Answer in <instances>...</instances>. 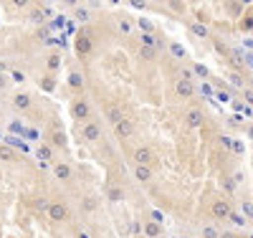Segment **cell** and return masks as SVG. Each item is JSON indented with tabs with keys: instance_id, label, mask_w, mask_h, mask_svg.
Listing matches in <instances>:
<instances>
[{
	"instance_id": "obj_1",
	"label": "cell",
	"mask_w": 253,
	"mask_h": 238,
	"mask_svg": "<svg viewBox=\"0 0 253 238\" xmlns=\"http://www.w3.org/2000/svg\"><path fill=\"white\" fill-rule=\"evenodd\" d=\"M69 114H71V119L76 122V124H86L89 119H91V104L84 99V96H76L74 101H71V106H69Z\"/></svg>"
},
{
	"instance_id": "obj_2",
	"label": "cell",
	"mask_w": 253,
	"mask_h": 238,
	"mask_svg": "<svg viewBox=\"0 0 253 238\" xmlns=\"http://www.w3.org/2000/svg\"><path fill=\"white\" fill-rule=\"evenodd\" d=\"M74 51H76V56L84 58V61L94 53V41H91V36H89L86 31L76 33V38H74Z\"/></svg>"
},
{
	"instance_id": "obj_3",
	"label": "cell",
	"mask_w": 253,
	"mask_h": 238,
	"mask_svg": "<svg viewBox=\"0 0 253 238\" xmlns=\"http://www.w3.org/2000/svg\"><path fill=\"white\" fill-rule=\"evenodd\" d=\"M155 160H157V155H155L152 147H137L134 152H132V162H134V165H147V167H152Z\"/></svg>"
},
{
	"instance_id": "obj_4",
	"label": "cell",
	"mask_w": 253,
	"mask_h": 238,
	"mask_svg": "<svg viewBox=\"0 0 253 238\" xmlns=\"http://www.w3.org/2000/svg\"><path fill=\"white\" fill-rule=\"evenodd\" d=\"M81 140L84 142H99L101 140V124L96 119H89L86 124L81 127Z\"/></svg>"
},
{
	"instance_id": "obj_5",
	"label": "cell",
	"mask_w": 253,
	"mask_h": 238,
	"mask_svg": "<svg viewBox=\"0 0 253 238\" xmlns=\"http://www.w3.org/2000/svg\"><path fill=\"white\" fill-rule=\"evenodd\" d=\"M46 215L53 221V223H66L69 221V208L63 205V203H48V208H46Z\"/></svg>"
},
{
	"instance_id": "obj_6",
	"label": "cell",
	"mask_w": 253,
	"mask_h": 238,
	"mask_svg": "<svg viewBox=\"0 0 253 238\" xmlns=\"http://www.w3.org/2000/svg\"><path fill=\"white\" fill-rule=\"evenodd\" d=\"M134 129H137V124L132 122V119H119L117 124H114V137L117 140H129L132 135H134Z\"/></svg>"
},
{
	"instance_id": "obj_7",
	"label": "cell",
	"mask_w": 253,
	"mask_h": 238,
	"mask_svg": "<svg viewBox=\"0 0 253 238\" xmlns=\"http://www.w3.org/2000/svg\"><path fill=\"white\" fill-rule=\"evenodd\" d=\"M230 203L228 200H223V198H218L213 205H210V215H213L215 221H228V215H230Z\"/></svg>"
},
{
	"instance_id": "obj_8",
	"label": "cell",
	"mask_w": 253,
	"mask_h": 238,
	"mask_svg": "<svg viewBox=\"0 0 253 238\" xmlns=\"http://www.w3.org/2000/svg\"><path fill=\"white\" fill-rule=\"evenodd\" d=\"M175 94H177L180 99H193V96H195V81H182V79H177V81H175Z\"/></svg>"
},
{
	"instance_id": "obj_9",
	"label": "cell",
	"mask_w": 253,
	"mask_h": 238,
	"mask_svg": "<svg viewBox=\"0 0 253 238\" xmlns=\"http://www.w3.org/2000/svg\"><path fill=\"white\" fill-rule=\"evenodd\" d=\"M53 175H56V180H61V183H69V180L74 178V167H71L69 162H53Z\"/></svg>"
},
{
	"instance_id": "obj_10",
	"label": "cell",
	"mask_w": 253,
	"mask_h": 238,
	"mask_svg": "<svg viewBox=\"0 0 253 238\" xmlns=\"http://www.w3.org/2000/svg\"><path fill=\"white\" fill-rule=\"evenodd\" d=\"M13 106L15 109H20V112H26V109H31V104H33V96L28 94V92H18V94H13Z\"/></svg>"
},
{
	"instance_id": "obj_11",
	"label": "cell",
	"mask_w": 253,
	"mask_h": 238,
	"mask_svg": "<svg viewBox=\"0 0 253 238\" xmlns=\"http://www.w3.org/2000/svg\"><path fill=\"white\" fill-rule=\"evenodd\" d=\"M185 122H187V127H190V129H198V127H203V122H205L203 109H190V112L185 114Z\"/></svg>"
},
{
	"instance_id": "obj_12",
	"label": "cell",
	"mask_w": 253,
	"mask_h": 238,
	"mask_svg": "<svg viewBox=\"0 0 253 238\" xmlns=\"http://www.w3.org/2000/svg\"><path fill=\"white\" fill-rule=\"evenodd\" d=\"M134 178H137L139 183H152L155 170H152V167H147V165H134Z\"/></svg>"
},
{
	"instance_id": "obj_13",
	"label": "cell",
	"mask_w": 253,
	"mask_h": 238,
	"mask_svg": "<svg viewBox=\"0 0 253 238\" xmlns=\"http://www.w3.org/2000/svg\"><path fill=\"white\" fill-rule=\"evenodd\" d=\"M117 28L122 36H129L134 33V23H132V18H126V15H117Z\"/></svg>"
},
{
	"instance_id": "obj_14",
	"label": "cell",
	"mask_w": 253,
	"mask_h": 238,
	"mask_svg": "<svg viewBox=\"0 0 253 238\" xmlns=\"http://www.w3.org/2000/svg\"><path fill=\"white\" fill-rule=\"evenodd\" d=\"M142 233H144L147 238H160V236H162V226H160V223H152V221H147V223L142 226Z\"/></svg>"
},
{
	"instance_id": "obj_15",
	"label": "cell",
	"mask_w": 253,
	"mask_h": 238,
	"mask_svg": "<svg viewBox=\"0 0 253 238\" xmlns=\"http://www.w3.org/2000/svg\"><path fill=\"white\" fill-rule=\"evenodd\" d=\"M36 155H38L41 160H46V162H56V152H53L51 144H41V147L36 149Z\"/></svg>"
},
{
	"instance_id": "obj_16",
	"label": "cell",
	"mask_w": 253,
	"mask_h": 238,
	"mask_svg": "<svg viewBox=\"0 0 253 238\" xmlns=\"http://www.w3.org/2000/svg\"><path fill=\"white\" fill-rule=\"evenodd\" d=\"M104 117H107V122L114 127L119 119H124V114H122V109L119 106H107V109H104Z\"/></svg>"
},
{
	"instance_id": "obj_17",
	"label": "cell",
	"mask_w": 253,
	"mask_h": 238,
	"mask_svg": "<svg viewBox=\"0 0 253 238\" xmlns=\"http://www.w3.org/2000/svg\"><path fill=\"white\" fill-rule=\"evenodd\" d=\"M58 69H61V53H48V58H46V71L56 76Z\"/></svg>"
},
{
	"instance_id": "obj_18",
	"label": "cell",
	"mask_w": 253,
	"mask_h": 238,
	"mask_svg": "<svg viewBox=\"0 0 253 238\" xmlns=\"http://www.w3.org/2000/svg\"><path fill=\"white\" fill-rule=\"evenodd\" d=\"M99 208V198L96 195H84V200H81V210L84 213H94Z\"/></svg>"
},
{
	"instance_id": "obj_19",
	"label": "cell",
	"mask_w": 253,
	"mask_h": 238,
	"mask_svg": "<svg viewBox=\"0 0 253 238\" xmlns=\"http://www.w3.org/2000/svg\"><path fill=\"white\" fill-rule=\"evenodd\" d=\"M157 53H160V51H155V48H150V46H137V56H139L142 61H157Z\"/></svg>"
},
{
	"instance_id": "obj_20",
	"label": "cell",
	"mask_w": 253,
	"mask_h": 238,
	"mask_svg": "<svg viewBox=\"0 0 253 238\" xmlns=\"http://www.w3.org/2000/svg\"><path fill=\"white\" fill-rule=\"evenodd\" d=\"M167 51H170V56L177 58V61H182V58L187 56V53H185V46H182V43H177V41H172L170 46H167Z\"/></svg>"
},
{
	"instance_id": "obj_21",
	"label": "cell",
	"mask_w": 253,
	"mask_h": 238,
	"mask_svg": "<svg viewBox=\"0 0 253 238\" xmlns=\"http://www.w3.org/2000/svg\"><path fill=\"white\" fill-rule=\"evenodd\" d=\"M48 15H51V13H48V10H43V8H31V13H28L31 23H43V20H46Z\"/></svg>"
},
{
	"instance_id": "obj_22",
	"label": "cell",
	"mask_w": 253,
	"mask_h": 238,
	"mask_svg": "<svg viewBox=\"0 0 253 238\" xmlns=\"http://www.w3.org/2000/svg\"><path fill=\"white\" fill-rule=\"evenodd\" d=\"M0 160H3V162H18L20 157H18L15 149H10V147H0Z\"/></svg>"
},
{
	"instance_id": "obj_23",
	"label": "cell",
	"mask_w": 253,
	"mask_h": 238,
	"mask_svg": "<svg viewBox=\"0 0 253 238\" xmlns=\"http://www.w3.org/2000/svg\"><path fill=\"white\" fill-rule=\"evenodd\" d=\"M69 86H71V89H76V92H81V89H84V76H81L79 71L69 74Z\"/></svg>"
},
{
	"instance_id": "obj_24",
	"label": "cell",
	"mask_w": 253,
	"mask_h": 238,
	"mask_svg": "<svg viewBox=\"0 0 253 238\" xmlns=\"http://www.w3.org/2000/svg\"><path fill=\"white\" fill-rule=\"evenodd\" d=\"M187 31L193 33L195 38H208V28H205L203 23H190V26H187Z\"/></svg>"
},
{
	"instance_id": "obj_25",
	"label": "cell",
	"mask_w": 253,
	"mask_h": 238,
	"mask_svg": "<svg viewBox=\"0 0 253 238\" xmlns=\"http://www.w3.org/2000/svg\"><path fill=\"white\" fill-rule=\"evenodd\" d=\"M122 198H124V190H122L119 185H117V188L112 185V188L107 190V200H112V203H119Z\"/></svg>"
},
{
	"instance_id": "obj_26",
	"label": "cell",
	"mask_w": 253,
	"mask_h": 238,
	"mask_svg": "<svg viewBox=\"0 0 253 238\" xmlns=\"http://www.w3.org/2000/svg\"><path fill=\"white\" fill-rule=\"evenodd\" d=\"M228 221L233 223V226H238V228H243V226H246V215H243V213H236V210H230Z\"/></svg>"
},
{
	"instance_id": "obj_27",
	"label": "cell",
	"mask_w": 253,
	"mask_h": 238,
	"mask_svg": "<svg viewBox=\"0 0 253 238\" xmlns=\"http://www.w3.org/2000/svg\"><path fill=\"white\" fill-rule=\"evenodd\" d=\"M41 89H43V92H53L56 89V76L48 74L46 79H41Z\"/></svg>"
},
{
	"instance_id": "obj_28",
	"label": "cell",
	"mask_w": 253,
	"mask_h": 238,
	"mask_svg": "<svg viewBox=\"0 0 253 238\" xmlns=\"http://www.w3.org/2000/svg\"><path fill=\"white\" fill-rule=\"evenodd\" d=\"M51 147L63 149V147H66V137H63L61 132H53V135H51Z\"/></svg>"
},
{
	"instance_id": "obj_29",
	"label": "cell",
	"mask_w": 253,
	"mask_h": 238,
	"mask_svg": "<svg viewBox=\"0 0 253 238\" xmlns=\"http://www.w3.org/2000/svg\"><path fill=\"white\" fill-rule=\"evenodd\" d=\"M91 18V13L86 8H76V20H81V23H86V20Z\"/></svg>"
},
{
	"instance_id": "obj_30",
	"label": "cell",
	"mask_w": 253,
	"mask_h": 238,
	"mask_svg": "<svg viewBox=\"0 0 253 238\" xmlns=\"http://www.w3.org/2000/svg\"><path fill=\"white\" fill-rule=\"evenodd\" d=\"M203 238H220V231L218 228H203Z\"/></svg>"
},
{
	"instance_id": "obj_31",
	"label": "cell",
	"mask_w": 253,
	"mask_h": 238,
	"mask_svg": "<svg viewBox=\"0 0 253 238\" xmlns=\"http://www.w3.org/2000/svg\"><path fill=\"white\" fill-rule=\"evenodd\" d=\"M150 221L162 226V210H157V208H155V210H150Z\"/></svg>"
},
{
	"instance_id": "obj_32",
	"label": "cell",
	"mask_w": 253,
	"mask_h": 238,
	"mask_svg": "<svg viewBox=\"0 0 253 238\" xmlns=\"http://www.w3.org/2000/svg\"><path fill=\"white\" fill-rule=\"evenodd\" d=\"M193 76H195L193 69H182V71H180V79H182V81H193Z\"/></svg>"
},
{
	"instance_id": "obj_33",
	"label": "cell",
	"mask_w": 253,
	"mask_h": 238,
	"mask_svg": "<svg viewBox=\"0 0 253 238\" xmlns=\"http://www.w3.org/2000/svg\"><path fill=\"white\" fill-rule=\"evenodd\" d=\"M243 210H246V221H251V218H253V205H251V203H246V205H243Z\"/></svg>"
},
{
	"instance_id": "obj_34",
	"label": "cell",
	"mask_w": 253,
	"mask_h": 238,
	"mask_svg": "<svg viewBox=\"0 0 253 238\" xmlns=\"http://www.w3.org/2000/svg\"><path fill=\"white\" fill-rule=\"evenodd\" d=\"M10 79L13 81H23L26 76H23V71H10Z\"/></svg>"
},
{
	"instance_id": "obj_35",
	"label": "cell",
	"mask_w": 253,
	"mask_h": 238,
	"mask_svg": "<svg viewBox=\"0 0 253 238\" xmlns=\"http://www.w3.org/2000/svg\"><path fill=\"white\" fill-rule=\"evenodd\" d=\"M5 86H8V76L0 74V89H5Z\"/></svg>"
},
{
	"instance_id": "obj_36",
	"label": "cell",
	"mask_w": 253,
	"mask_h": 238,
	"mask_svg": "<svg viewBox=\"0 0 253 238\" xmlns=\"http://www.w3.org/2000/svg\"><path fill=\"white\" fill-rule=\"evenodd\" d=\"M76 238H91V236H89L86 231H79V233H76Z\"/></svg>"
},
{
	"instance_id": "obj_37",
	"label": "cell",
	"mask_w": 253,
	"mask_h": 238,
	"mask_svg": "<svg viewBox=\"0 0 253 238\" xmlns=\"http://www.w3.org/2000/svg\"><path fill=\"white\" fill-rule=\"evenodd\" d=\"M220 238H233V233H220Z\"/></svg>"
},
{
	"instance_id": "obj_38",
	"label": "cell",
	"mask_w": 253,
	"mask_h": 238,
	"mask_svg": "<svg viewBox=\"0 0 253 238\" xmlns=\"http://www.w3.org/2000/svg\"><path fill=\"white\" fill-rule=\"evenodd\" d=\"M0 69H3V66H0Z\"/></svg>"
}]
</instances>
